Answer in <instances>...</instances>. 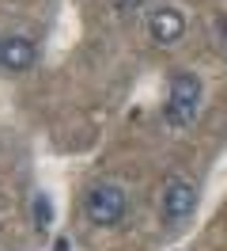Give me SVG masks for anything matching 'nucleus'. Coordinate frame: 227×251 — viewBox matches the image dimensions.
Wrapping results in <instances>:
<instances>
[{
    "instance_id": "1",
    "label": "nucleus",
    "mask_w": 227,
    "mask_h": 251,
    "mask_svg": "<svg viewBox=\"0 0 227 251\" xmlns=\"http://www.w3.org/2000/svg\"><path fill=\"white\" fill-rule=\"evenodd\" d=\"M201 107V80L193 73H178L170 80V95H166V122L170 126H189Z\"/></svg>"
},
{
    "instance_id": "2",
    "label": "nucleus",
    "mask_w": 227,
    "mask_h": 251,
    "mask_svg": "<svg viewBox=\"0 0 227 251\" xmlns=\"http://www.w3.org/2000/svg\"><path fill=\"white\" fill-rule=\"evenodd\" d=\"M87 217L95 225H118L125 217V190L114 183H99L87 194Z\"/></svg>"
},
{
    "instance_id": "3",
    "label": "nucleus",
    "mask_w": 227,
    "mask_h": 251,
    "mask_svg": "<svg viewBox=\"0 0 227 251\" xmlns=\"http://www.w3.org/2000/svg\"><path fill=\"white\" fill-rule=\"evenodd\" d=\"M148 34L155 46H174L182 34H186V16L178 8H155L148 16Z\"/></svg>"
},
{
    "instance_id": "4",
    "label": "nucleus",
    "mask_w": 227,
    "mask_h": 251,
    "mask_svg": "<svg viewBox=\"0 0 227 251\" xmlns=\"http://www.w3.org/2000/svg\"><path fill=\"white\" fill-rule=\"evenodd\" d=\"M193 205H197V190H193L189 179H170V183H166V190H163V213H166V221L189 217Z\"/></svg>"
},
{
    "instance_id": "5",
    "label": "nucleus",
    "mask_w": 227,
    "mask_h": 251,
    "mask_svg": "<svg viewBox=\"0 0 227 251\" xmlns=\"http://www.w3.org/2000/svg\"><path fill=\"white\" fill-rule=\"evenodd\" d=\"M34 46H30L27 38H4V53H0V65L4 69H15V73H23L34 65Z\"/></svg>"
},
{
    "instance_id": "6",
    "label": "nucleus",
    "mask_w": 227,
    "mask_h": 251,
    "mask_svg": "<svg viewBox=\"0 0 227 251\" xmlns=\"http://www.w3.org/2000/svg\"><path fill=\"white\" fill-rule=\"evenodd\" d=\"M34 225H38V232H45V228L53 225V205H49V198H45V194H38V198H34Z\"/></svg>"
},
{
    "instance_id": "7",
    "label": "nucleus",
    "mask_w": 227,
    "mask_h": 251,
    "mask_svg": "<svg viewBox=\"0 0 227 251\" xmlns=\"http://www.w3.org/2000/svg\"><path fill=\"white\" fill-rule=\"evenodd\" d=\"M110 4L118 8L121 16H133V12H136V8H140V4H144V0H110Z\"/></svg>"
},
{
    "instance_id": "8",
    "label": "nucleus",
    "mask_w": 227,
    "mask_h": 251,
    "mask_svg": "<svg viewBox=\"0 0 227 251\" xmlns=\"http://www.w3.org/2000/svg\"><path fill=\"white\" fill-rule=\"evenodd\" d=\"M216 31H220V34L227 38V16H220V19H216Z\"/></svg>"
},
{
    "instance_id": "9",
    "label": "nucleus",
    "mask_w": 227,
    "mask_h": 251,
    "mask_svg": "<svg viewBox=\"0 0 227 251\" xmlns=\"http://www.w3.org/2000/svg\"><path fill=\"white\" fill-rule=\"evenodd\" d=\"M68 248H72V244H68V240H64V236H61L57 244H53V251H68Z\"/></svg>"
},
{
    "instance_id": "10",
    "label": "nucleus",
    "mask_w": 227,
    "mask_h": 251,
    "mask_svg": "<svg viewBox=\"0 0 227 251\" xmlns=\"http://www.w3.org/2000/svg\"><path fill=\"white\" fill-rule=\"evenodd\" d=\"M0 53H4V38H0Z\"/></svg>"
}]
</instances>
